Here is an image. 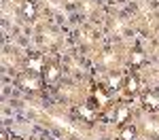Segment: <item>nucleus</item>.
Returning <instances> with one entry per match:
<instances>
[{
	"label": "nucleus",
	"mask_w": 159,
	"mask_h": 140,
	"mask_svg": "<svg viewBox=\"0 0 159 140\" xmlns=\"http://www.w3.org/2000/svg\"><path fill=\"white\" fill-rule=\"evenodd\" d=\"M25 66H28V70H30L32 75H36V72H43V70H45V60H43V57H30Z\"/></svg>",
	"instance_id": "nucleus-1"
},
{
	"label": "nucleus",
	"mask_w": 159,
	"mask_h": 140,
	"mask_svg": "<svg viewBox=\"0 0 159 140\" xmlns=\"http://www.w3.org/2000/svg\"><path fill=\"white\" fill-rule=\"evenodd\" d=\"M21 87H25V89H30V91H36L38 87H40V81H38L36 76H24L21 81Z\"/></svg>",
	"instance_id": "nucleus-2"
},
{
	"label": "nucleus",
	"mask_w": 159,
	"mask_h": 140,
	"mask_svg": "<svg viewBox=\"0 0 159 140\" xmlns=\"http://www.w3.org/2000/svg\"><path fill=\"white\" fill-rule=\"evenodd\" d=\"M21 11H24L25 19H34V17H36V2H32V0H28V2H24Z\"/></svg>",
	"instance_id": "nucleus-3"
},
{
	"label": "nucleus",
	"mask_w": 159,
	"mask_h": 140,
	"mask_svg": "<svg viewBox=\"0 0 159 140\" xmlns=\"http://www.w3.org/2000/svg\"><path fill=\"white\" fill-rule=\"evenodd\" d=\"M60 68H57V66H49V68H47V70H45V81H47V83H55V81H57V79H60Z\"/></svg>",
	"instance_id": "nucleus-4"
},
{
	"label": "nucleus",
	"mask_w": 159,
	"mask_h": 140,
	"mask_svg": "<svg viewBox=\"0 0 159 140\" xmlns=\"http://www.w3.org/2000/svg\"><path fill=\"white\" fill-rule=\"evenodd\" d=\"M144 106L151 108V111H157L159 108V98L153 96V93H147V96H144Z\"/></svg>",
	"instance_id": "nucleus-5"
},
{
	"label": "nucleus",
	"mask_w": 159,
	"mask_h": 140,
	"mask_svg": "<svg viewBox=\"0 0 159 140\" xmlns=\"http://www.w3.org/2000/svg\"><path fill=\"white\" fill-rule=\"evenodd\" d=\"M125 89H127L129 93H136V91L140 89V83H138V79H136V76H127V79H125Z\"/></svg>",
	"instance_id": "nucleus-6"
},
{
	"label": "nucleus",
	"mask_w": 159,
	"mask_h": 140,
	"mask_svg": "<svg viewBox=\"0 0 159 140\" xmlns=\"http://www.w3.org/2000/svg\"><path fill=\"white\" fill-rule=\"evenodd\" d=\"M93 100L98 102V106H104V104H108V96H106V91L104 89H96L93 91Z\"/></svg>",
	"instance_id": "nucleus-7"
},
{
	"label": "nucleus",
	"mask_w": 159,
	"mask_h": 140,
	"mask_svg": "<svg viewBox=\"0 0 159 140\" xmlns=\"http://www.w3.org/2000/svg\"><path fill=\"white\" fill-rule=\"evenodd\" d=\"M121 83H123V76L121 75H112L108 79V87L110 89H119V87H121Z\"/></svg>",
	"instance_id": "nucleus-8"
},
{
	"label": "nucleus",
	"mask_w": 159,
	"mask_h": 140,
	"mask_svg": "<svg viewBox=\"0 0 159 140\" xmlns=\"http://www.w3.org/2000/svg\"><path fill=\"white\" fill-rule=\"evenodd\" d=\"M129 60H132V66H140V64L144 62V53L142 51H134Z\"/></svg>",
	"instance_id": "nucleus-9"
},
{
	"label": "nucleus",
	"mask_w": 159,
	"mask_h": 140,
	"mask_svg": "<svg viewBox=\"0 0 159 140\" xmlns=\"http://www.w3.org/2000/svg\"><path fill=\"white\" fill-rule=\"evenodd\" d=\"M121 138H123V140H134V138H136V132L132 129V127H123Z\"/></svg>",
	"instance_id": "nucleus-10"
},
{
	"label": "nucleus",
	"mask_w": 159,
	"mask_h": 140,
	"mask_svg": "<svg viewBox=\"0 0 159 140\" xmlns=\"http://www.w3.org/2000/svg\"><path fill=\"white\" fill-rule=\"evenodd\" d=\"M127 117H129V111H127V108H119V111H117V121H119V123L127 121Z\"/></svg>",
	"instance_id": "nucleus-11"
},
{
	"label": "nucleus",
	"mask_w": 159,
	"mask_h": 140,
	"mask_svg": "<svg viewBox=\"0 0 159 140\" xmlns=\"http://www.w3.org/2000/svg\"><path fill=\"white\" fill-rule=\"evenodd\" d=\"M11 140H21V138H11Z\"/></svg>",
	"instance_id": "nucleus-12"
}]
</instances>
